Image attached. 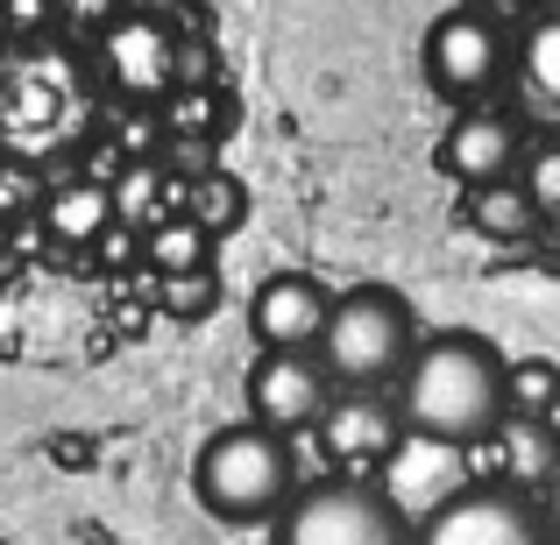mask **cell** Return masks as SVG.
Returning a JSON list of instances; mask_svg holds the SVG:
<instances>
[{"label":"cell","mask_w":560,"mask_h":545,"mask_svg":"<svg viewBox=\"0 0 560 545\" xmlns=\"http://www.w3.org/2000/svg\"><path fill=\"white\" fill-rule=\"evenodd\" d=\"M504 355H497L482 333H433L419 341L405 382H397V418H405L411 439L425 447H482L497 425L511 418L504 411Z\"/></svg>","instance_id":"cell-1"},{"label":"cell","mask_w":560,"mask_h":545,"mask_svg":"<svg viewBox=\"0 0 560 545\" xmlns=\"http://www.w3.org/2000/svg\"><path fill=\"white\" fill-rule=\"evenodd\" d=\"M191 489L199 503L213 510L220 524H262V518H284L291 496H299V461L277 433L262 425H228L199 447L191 461Z\"/></svg>","instance_id":"cell-2"},{"label":"cell","mask_w":560,"mask_h":545,"mask_svg":"<svg viewBox=\"0 0 560 545\" xmlns=\"http://www.w3.org/2000/svg\"><path fill=\"white\" fill-rule=\"evenodd\" d=\"M411 355H419V327H411V305L397 291L355 284L334 298L327 341H319L334 390H390V382H405Z\"/></svg>","instance_id":"cell-3"},{"label":"cell","mask_w":560,"mask_h":545,"mask_svg":"<svg viewBox=\"0 0 560 545\" xmlns=\"http://www.w3.org/2000/svg\"><path fill=\"white\" fill-rule=\"evenodd\" d=\"M277 545H411V518L370 475H334L291 496L277 518Z\"/></svg>","instance_id":"cell-4"},{"label":"cell","mask_w":560,"mask_h":545,"mask_svg":"<svg viewBox=\"0 0 560 545\" xmlns=\"http://www.w3.org/2000/svg\"><path fill=\"white\" fill-rule=\"evenodd\" d=\"M511 50H518V43L497 28V14L447 8V14H433V28H425L419 64H425V79H433V93L468 99V107H476V99L511 71Z\"/></svg>","instance_id":"cell-5"},{"label":"cell","mask_w":560,"mask_h":545,"mask_svg":"<svg viewBox=\"0 0 560 545\" xmlns=\"http://www.w3.org/2000/svg\"><path fill=\"white\" fill-rule=\"evenodd\" d=\"M411 545H553L533 496H511L497 482H468L447 503H433L411 524Z\"/></svg>","instance_id":"cell-6"},{"label":"cell","mask_w":560,"mask_h":545,"mask_svg":"<svg viewBox=\"0 0 560 545\" xmlns=\"http://www.w3.org/2000/svg\"><path fill=\"white\" fill-rule=\"evenodd\" d=\"M100 71L121 99L136 107H164L178 93V36L171 22H150V14H114L100 28Z\"/></svg>","instance_id":"cell-7"},{"label":"cell","mask_w":560,"mask_h":545,"mask_svg":"<svg viewBox=\"0 0 560 545\" xmlns=\"http://www.w3.org/2000/svg\"><path fill=\"white\" fill-rule=\"evenodd\" d=\"M334 404V376L319 355H256L248 362V425L262 433H305Z\"/></svg>","instance_id":"cell-8"},{"label":"cell","mask_w":560,"mask_h":545,"mask_svg":"<svg viewBox=\"0 0 560 545\" xmlns=\"http://www.w3.org/2000/svg\"><path fill=\"white\" fill-rule=\"evenodd\" d=\"M327 319H334V298L313 284V276H299V270L262 276L256 298H248V333H256V355H319Z\"/></svg>","instance_id":"cell-9"},{"label":"cell","mask_w":560,"mask_h":545,"mask_svg":"<svg viewBox=\"0 0 560 545\" xmlns=\"http://www.w3.org/2000/svg\"><path fill=\"white\" fill-rule=\"evenodd\" d=\"M405 439L411 433H405V418H397V396H383V390H341L319 411V447H327V461H341L348 475L383 467Z\"/></svg>","instance_id":"cell-10"},{"label":"cell","mask_w":560,"mask_h":545,"mask_svg":"<svg viewBox=\"0 0 560 545\" xmlns=\"http://www.w3.org/2000/svg\"><path fill=\"white\" fill-rule=\"evenodd\" d=\"M518 156H525V135H518V121H511V114H497V107L454 114V128L440 135V170H447L462 191H482V185L518 178Z\"/></svg>","instance_id":"cell-11"},{"label":"cell","mask_w":560,"mask_h":545,"mask_svg":"<svg viewBox=\"0 0 560 545\" xmlns=\"http://www.w3.org/2000/svg\"><path fill=\"white\" fill-rule=\"evenodd\" d=\"M482 453H490L497 467V489L511 496H547V482L560 475V433L547 418H504L490 439H482Z\"/></svg>","instance_id":"cell-12"},{"label":"cell","mask_w":560,"mask_h":545,"mask_svg":"<svg viewBox=\"0 0 560 545\" xmlns=\"http://www.w3.org/2000/svg\"><path fill=\"white\" fill-rule=\"evenodd\" d=\"M43 227H50L57 248H100L114 234V191L93 178H71L43 199Z\"/></svg>","instance_id":"cell-13"},{"label":"cell","mask_w":560,"mask_h":545,"mask_svg":"<svg viewBox=\"0 0 560 545\" xmlns=\"http://www.w3.org/2000/svg\"><path fill=\"white\" fill-rule=\"evenodd\" d=\"M511 64H518L525 93H533L539 107L560 114V8H539L533 22L518 28V50H511Z\"/></svg>","instance_id":"cell-14"},{"label":"cell","mask_w":560,"mask_h":545,"mask_svg":"<svg viewBox=\"0 0 560 545\" xmlns=\"http://www.w3.org/2000/svg\"><path fill=\"white\" fill-rule=\"evenodd\" d=\"M468 227H482L490 241H533L547 220H539V205L525 199V185H518V178H504V185L468 191Z\"/></svg>","instance_id":"cell-15"},{"label":"cell","mask_w":560,"mask_h":545,"mask_svg":"<svg viewBox=\"0 0 560 545\" xmlns=\"http://www.w3.org/2000/svg\"><path fill=\"white\" fill-rule=\"evenodd\" d=\"M178 213L220 241V234H234L248 220V185L234 178V170H199V178L185 185V205H178Z\"/></svg>","instance_id":"cell-16"},{"label":"cell","mask_w":560,"mask_h":545,"mask_svg":"<svg viewBox=\"0 0 560 545\" xmlns=\"http://www.w3.org/2000/svg\"><path fill=\"white\" fill-rule=\"evenodd\" d=\"M142 262H150L156 276H191V270H213V234L191 227L185 213H171L164 227L142 234Z\"/></svg>","instance_id":"cell-17"},{"label":"cell","mask_w":560,"mask_h":545,"mask_svg":"<svg viewBox=\"0 0 560 545\" xmlns=\"http://www.w3.org/2000/svg\"><path fill=\"white\" fill-rule=\"evenodd\" d=\"M107 191H114V227H128V234H150V227H164V220H171V205H164L171 185H164V170H156V164H128Z\"/></svg>","instance_id":"cell-18"},{"label":"cell","mask_w":560,"mask_h":545,"mask_svg":"<svg viewBox=\"0 0 560 545\" xmlns=\"http://www.w3.org/2000/svg\"><path fill=\"white\" fill-rule=\"evenodd\" d=\"M504 411L511 418H547L560 411V362L553 355H525L504 368Z\"/></svg>","instance_id":"cell-19"},{"label":"cell","mask_w":560,"mask_h":545,"mask_svg":"<svg viewBox=\"0 0 560 545\" xmlns=\"http://www.w3.org/2000/svg\"><path fill=\"white\" fill-rule=\"evenodd\" d=\"M156 298H164L171 319H206L220 305V276L213 270H191V276H156Z\"/></svg>","instance_id":"cell-20"},{"label":"cell","mask_w":560,"mask_h":545,"mask_svg":"<svg viewBox=\"0 0 560 545\" xmlns=\"http://www.w3.org/2000/svg\"><path fill=\"white\" fill-rule=\"evenodd\" d=\"M525 199L539 205V220L560 213V150H533V164H525Z\"/></svg>","instance_id":"cell-21"},{"label":"cell","mask_w":560,"mask_h":545,"mask_svg":"<svg viewBox=\"0 0 560 545\" xmlns=\"http://www.w3.org/2000/svg\"><path fill=\"white\" fill-rule=\"evenodd\" d=\"M57 22V0H0V28L8 36H43Z\"/></svg>","instance_id":"cell-22"},{"label":"cell","mask_w":560,"mask_h":545,"mask_svg":"<svg viewBox=\"0 0 560 545\" xmlns=\"http://www.w3.org/2000/svg\"><path fill=\"white\" fill-rule=\"evenodd\" d=\"M50 191H36L28 170H0V213H28V205H43Z\"/></svg>","instance_id":"cell-23"},{"label":"cell","mask_w":560,"mask_h":545,"mask_svg":"<svg viewBox=\"0 0 560 545\" xmlns=\"http://www.w3.org/2000/svg\"><path fill=\"white\" fill-rule=\"evenodd\" d=\"M121 8H128V0H57V14H71V22L93 28V36H100V28H107Z\"/></svg>","instance_id":"cell-24"},{"label":"cell","mask_w":560,"mask_h":545,"mask_svg":"<svg viewBox=\"0 0 560 545\" xmlns=\"http://www.w3.org/2000/svg\"><path fill=\"white\" fill-rule=\"evenodd\" d=\"M191 0H128V14H150V22H171V14H185Z\"/></svg>","instance_id":"cell-25"},{"label":"cell","mask_w":560,"mask_h":545,"mask_svg":"<svg viewBox=\"0 0 560 545\" xmlns=\"http://www.w3.org/2000/svg\"><path fill=\"white\" fill-rule=\"evenodd\" d=\"M539 518H547V532L560 538V475L547 482V496H539Z\"/></svg>","instance_id":"cell-26"},{"label":"cell","mask_w":560,"mask_h":545,"mask_svg":"<svg viewBox=\"0 0 560 545\" xmlns=\"http://www.w3.org/2000/svg\"><path fill=\"white\" fill-rule=\"evenodd\" d=\"M539 8H560V0H539Z\"/></svg>","instance_id":"cell-27"},{"label":"cell","mask_w":560,"mask_h":545,"mask_svg":"<svg viewBox=\"0 0 560 545\" xmlns=\"http://www.w3.org/2000/svg\"><path fill=\"white\" fill-rule=\"evenodd\" d=\"M547 227H560V213H553V220H547Z\"/></svg>","instance_id":"cell-28"},{"label":"cell","mask_w":560,"mask_h":545,"mask_svg":"<svg viewBox=\"0 0 560 545\" xmlns=\"http://www.w3.org/2000/svg\"><path fill=\"white\" fill-rule=\"evenodd\" d=\"M0 36H8V28H0Z\"/></svg>","instance_id":"cell-29"}]
</instances>
